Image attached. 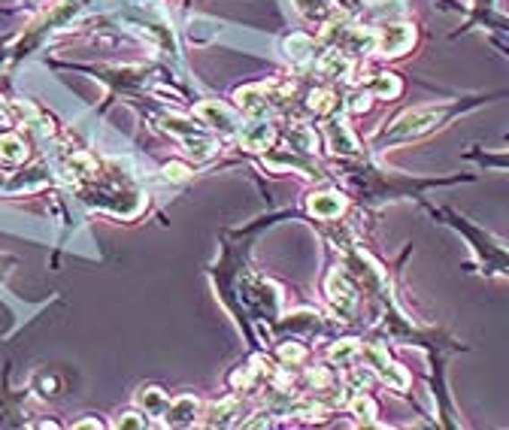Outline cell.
<instances>
[{
    "mask_svg": "<svg viewBox=\"0 0 509 430\" xmlns=\"http://www.w3.org/2000/svg\"><path fill=\"white\" fill-rule=\"evenodd\" d=\"M337 179H343V185L349 194L355 197L361 206H385L392 201H421L427 188H436V185H455V182H467L473 176H431V179H418V176H410V173H401V170H385L379 164H346L340 161V173H333Z\"/></svg>",
    "mask_w": 509,
    "mask_h": 430,
    "instance_id": "1",
    "label": "cell"
},
{
    "mask_svg": "<svg viewBox=\"0 0 509 430\" xmlns=\"http://www.w3.org/2000/svg\"><path fill=\"white\" fill-rule=\"evenodd\" d=\"M473 103H464V100H455V103H440V107H418V109H407V113H401L394 118V122H388L385 127H379L376 133L370 137V146L373 152H388V149L394 146H403V142H416V140H425L427 133L440 131L452 122V118L464 116L467 109H473Z\"/></svg>",
    "mask_w": 509,
    "mask_h": 430,
    "instance_id": "2",
    "label": "cell"
},
{
    "mask_svg": "<svg viewBox=\"0 0 509 430\" xmlns=\"http://www.w3.org/2000/svg\"><path fill=\"white\" fill-rule=\"evenodd\" d=\"M427 212H431L440 225H449L452 230H458V234L464 236L470 252L476 254V270H479L485 279H497V276L509 279V243L506 240H500L491 230L476 228L470 219H464V215L452 210V206H427Z\"/></svg>",
    "mask_w": 509,
    "mask_h": 430,
    "instance_id": "3",
    "label": "cell"
},
{
    "mask_svg": "<svg viewBox=\"0 0 509 430\" xmlns=\"http://www.w3.org/2000/svg\"><path fill=\"white\" fill-rule=\"evenodd\" d=\"M85 4H89V0H58V4H55L52 10L43 15V19H37L34 25H30L28 34L19 39V46H15V49H13V58L19 61L22 55L34 52L46 37L55 34V30H58L61 25H67V22H73L76 15L82 13V6H85Z\"/></svg>",
    "mask_w": 509,
    "mask_h": 430,
    "instance_id": "4",
    "label": "cell"
},
{
    "mask_svg": "<svg viewBox=\"0 0 509 430\" xmlns=\"http://www.w3.org/2000/svg\"><path fill=\"white\" fill-rule=\"evenodd\" d=\"M361 357L367 361V367L376 373V376L385 382L388 388H392V391L403 394L410 388V373L403 370L397 361H392L379 342H367V346H361Z\"/></svg>",
    "mask_w": 509,
    "mask_h": 430,
    "instance_id": "5",
    "label": "cell"
},
{
    "mask_svg": "<svg viewBox=\"0 0 509 430\" xmlns=\"http://www.w3.org/2000/svg\"><path fill=\"white\" fill-rule=\"evenodd\" d=\"M191 116H194L203 127H210V131H221V133H237L243 127L240 113L230 109L228 103H221V100H201Z\"/></svg>",
    "mask_w": 509,
    "mask_h": 430,
    "instance_id": "6",
    "label": "cell"
},
{
    "mask_svg": "<svg viewBox=\"0 0 509 430\" xmlns=\"http://www.w3.org/2000/svg\"><path fill=\"white\" fill-rule=\"evenodd\" d=\"M324 294H328L331 306L337 309L340 318H352L358 306V291L352 276L343 273V270H331L328 279H324Z\"/></svg>",
    "mask_w": 509,
    "mask_h": 430,
    "instance_id": "7",
    "label": "cell"
},
{
    "mask_svg": "<svg viewBox=\"0 0 509 430\" xmlns=\"http://www.w3.org/2000/svg\"><path fill=\"white\" fill-rule=\"evenodd\" d=\"M412 43H416V30L412 25H403V22H394V25H382L376 30V55L382 58H397V55L410 52Z\"/></svg>",
    "mask_w": 509,
    "mask_h": 430,
    "instance_id": "8",
    "label": "cell"
},
{
    "mask_svg": "<svg viewBox=\"0 0 509 430\" xmlns=\"http://www.w3.org/2000/svg\"><path fill=\"white\" fill-rule=\"evenodd\" d=\"M349 206V197L337 188H322L306 197V212L315 221H340Z\"/></svg>",
    "mask_w": 509,
    "mask_h": 430,
    "instance_id": "9",
    "label": "cell"
},
{
    "mask_svg": "<svg viewBox=\"0 0 509 430\" xmlns=\"http://www.w3.org/2000/svg\"><path fill=\"white\" fill-rule=\"evenodd\" d=\"M324 137H328V149L340 155V161H358L361 158V142L352 133L343 118H328L324 122Z\"/></svg>",
    "mask_w": 509,
    "mask_h": 430,
    "instance_id": "10",
    "label": "cell"
},
{
    "mask_svg": "<svg viewBox=\"0 0 509 430\" xmlns=\"http://www.w3.org/2000/svg\"><path fill=\"white\" fill-rule=\"evenodd\" d=\"M276 137H280L276 125L270 122L267 116L252 118V122H246L240 131H237V142H240V149H246V152H267L276 142Z\"/></svg>",
    "mask_w": 509,
    "mask_h": 430,
    "instance_id": "11",
    "label": "cell"
},
{
    "mask_svg": "<svg viewBox=\"0 0 509 430\" xmlns=\"http://www.w3.org/2000/svg\"><path fill=\"white\" fill-rule=\"evenodd\" d=\"M201 416H203V406L197 397L191 394H179V397H170L167 403L164 416L158 425L164 427H191V425H201Z\"/></svg>",
    "mask_w": 509,
    "mask_h": 430,
    "instance_id": "12",
    "label": "cell"
},
{
    "mask_svg": "<svg viewBox=\"0 0 509 430\" xmlns=\"http://www.w3.org/2000/svg\"><path fill=\"white\" fill-rule=\"evenodd\" d=\"M298 13L304 15L306 22H315V25H331V22L343 19V10H340L333 0H294Z\"/></svg>",
    "mask_w": 509,
    "mask_h": 430,
    "instance_id": "13",
    "label": "cell"
},
{
    "mask_svg": "<svg viewBox=\"0 0 509 430\" xmlns=\"http://www.w3.org/2000/svg\"><path fill=\"white\" fill-rule=\"evenodd\" d=\"M237 412H240V397L230 394V397H225V400L206 406L203 416H201V425L203 427H228V425H234V421H237L234 418Z\"/></svg>",
    "mask_w": 509,
    "mask_h": 430,
    "instance_id": "14",
    "label": "cell"
},
{
    "mask_svg": "<svg viewBox=\"0 0 509 430\" xmlns=\"http://www.w3.org/2000/svg\"><path fill=\"white\" fill-rule=\"evenodd\" d=\"M167 403H170V394H167L164 388H158V385H142L137 391V406L155 421H161Z\"/></svg>",
    "mask_w": 509,
    "mask_h": 430,
    "instance_id": "15",
    "label": "cell"
},
{
    "mask_svg": "<svg viewBox=\"0 0 509 430\" xmlns=\"http://www.w3.org/2000/svg\"><path fill=\"white\" fill-rule=\"evenodd\" d=\"M306 109L318 118H331L340 109V98L331 89H315L306 94Z\"/></svg>",
    "mask_w": 509,
    "mask_h": 430,
    "instance_id": "16",
    "label": "cell"
},
{
    "mask_svg": "<svg viewBox=\"0 0 509 430\" xmlns=\"http://www.w3.org/2000/svg\"><path fill=\"white\" fill-rule=\"evenodd\" d=\"M285 137H289V149H294V152H304V155H313L318 140H315V131L300 122H294L285 127Z\"/></svg>",
    "mask_w": 509,
    "mask_h": 430,
    "instance_id": "17",
    "label": "cell"
},
{
    "mask_svg": "<svg viewBox=\"0 0 509 430\" xmlns=\"http://www.w3.org/2000/svg\"><path fill=\"white\" fill-rule=\"evenodd\" d=\"M361 357V340L349 337V340H337L328 348V361L337 364V367H352V364Z\"/></svg>",
    "mask_w": 509,
    "mask_h": 430,
    "instance_id": "18",
    "label": "cell"
},
{
    "mask_svg": "<svg viewBox=\"0 0 509 430\" xmlns=\"http://www.w3.org/2000/svg\"><path fill=\"white\" fill-rule=\"evenodd\" d=\"M28 158V142L19 133H0V164H22Z\"/></svg>",
    "mask_w": 509,
    "mask_h": 430,
    "instance_id": "19",
    "label": "cell"
},
{
    "mask_svg": "<svg viewBox=\"0 0 509 430\" xmlns=\"http://www.w3.org/2000/svg\"><path fill=\"white\" fill-rule=\"evenodd\" d=\"M285 55H289L294 64H309V61H315V43H313V37H306V34H291L289 39H285Z\"/></svg>",
    "mask_w": 509,
    "mask_h": 430,
    "instance_id": "20",
    "label": "cell"
},
{
    "mask_svg": "<svg viewBox=\"0 0 509 430\" xmlns=\"http://www.w3.org/2000/svg\"><path fill=\"white\" fill-rule=\"evenodd\" d=\"M349 412L355 416L358 425H376V400L370 394L358 391L355 397H349Z\"/></svg>",
    "mask_w": 509,
    "mask_h": 430,
    "instance_id": "21",
    "label": "cell"
},
{
    "mask_svg": "<svg viewBox=\"0 0 509 430\" xmlns=\"http://www.w3.org/2000/svg\"><path fill=\"white\" fill-rule=\"evenodd\" d=\"M367 91L379 100H394L397 94H401V79L394 73H376L367 82Z\"/></svg>",
    "mask_w": 509,
    "mask_h": 430,
    "instance_id": "22",
    "label": "cell"
},
{
    "mask_svg": "<svg viewBox=\"0 0 509 430\" xmlns=\"http://www.w3.org/2000/svg\"><path fill=\"white\" fill-rule=\"evenodd\" d=\"M464 158L488 167V170H509V149H504V152H467Z\"/></svg>",
    "mask_w": 509,
    "mask_h": 430,
    "instance_id": "23",
    "label": "cell"
},
{
    "mask_svg": "<svg viewBox=\"0 0 509 430\" xmlns=\"http://www.w3.org/2000/svg\"><path fill=\"white\" fill-rule=\"evenodd\" d=\"M152 418H146V412H122V418L116 421V427H149Z\"/></svg>",
    "mask_w": 509,
    "mask_h": 430,
    "instance_id": "24",
    "label": "cell"
},
{
    "mask_svg": "<svg viewBox=\"0 0 509 430\" xmlns=\"http://www.w3.org/2000/svg\"><path fill=\"white\" fill-rule=\"evenodd\" d=\"M191 173H194V170H191V167H185V164H164V176L167 179H185V176H191Z\"/></svg>",
    "mask_w": 509,
    "mask_h": 430,
    "instance_id": "25",
    "label": "cell"
},
{
    "mask_svg": "<svg viewBox=\"0 0 509 430\" xmlns=\"http://www.w3.org/2000/svg\"><path fill=\"white\" fill-rule=\"evenodd\" d=\"M76 427H103V421L89 418V421H76Z\"/></svg>",
    "mask_w": 509,
    "mask_h": 430,
    "instance_id": "26",
    "label": "cell"
},
{
    "mask_svg": "<svg viewBox=\"0 0 509 430\" xmlns=\"http://www.w3.org/2000/svg\"><path fill=\"white\" fill-rule=\"evenodd\" d=\"M6 185H10V179H6L4 173H0V188H6Z\"/></svg>",
    "mask_w": 509,
    "mask_h": 430,
    "instance_id": "27",
    "label": "cell"
}]
</instances>
